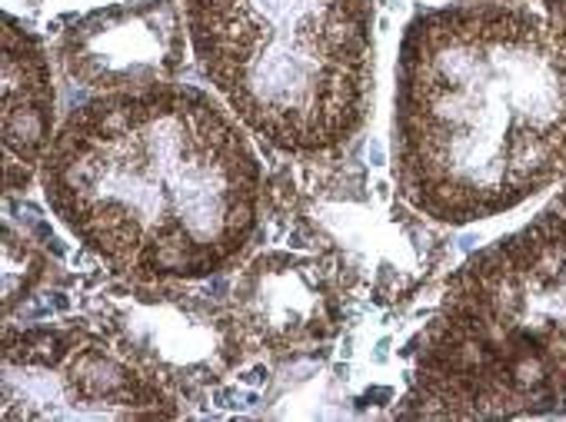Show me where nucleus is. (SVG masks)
Returning a JSON list of instances; mask_svg holds the SVG:
<instances>
[{"label": "nucleus", "mask_w": 566, "mask_h": 422, "mask_svg": "<svg viewBox=\"0 0 566 422\" xmlns=\"http://www.w3.org/2000/svg\"><path fill=\"white\" fill-rule=\"evenodd\" d=\"M566 405V187L453 276L417 346L407 415H526Z\"/></svg>", "instance_id": "nucleus-3"}, {"label": "nucleus", "mask_w": 566, "mask_h": 422, "mask_svg": "<svg viewBox=\"0 0 566 422\" xmlns=\"http://www.w3.org/2000/svg\"><path fill=\"white\" fill-rule=\"evenodd\" d=\"M177 392L91 326L4 333V419H174Z\"/></svg>", "instance_id": "nucleus-5"}, {"label": "nucleus", "mask_w": 566, "mask_h": 422, "mask_svg": "<svg viewBox=\"0 0 566 422\" xmlns=\"http://www.w3.org/2000/svg\"><path fill=\"white\" fill-rule=\"evenodd\" d=\"M54 87L51 61L41 41L8 14L4 31V183L8 193L24 190L54 140Z\"/></svg>", "instance_id": "nucleus-9"}, {"label": "nucleus", "mask_w": 566, "mask_h": 422, "mask_svg": "<svg viewBox=\"0 0 566 422\" xmlns=\"http://www.w3.org/2000/svg\"><path fill=\"white\" fill-rule=\"evenodd\" d=\"M38 177L67 233L130 283H203L260 226L247 127L174 81L94 94L57 127Z\"/></svg>", "instance_id": "nucleus-1"}, {"label": "nucleus", "mask_w": 566, "mask_h": 422, "mask_svg": "<svg viewBox=\"0 0 566 422\" xmlns=\"http://www.w3.org/2000/svg\"><path fill=\"white\" fill-rule=\"evenodd\" d=\"M223 107L273 150L344 147L374 101V0H180Z\"/></svg>", "instance_id": "nucleus-4"}, {"label": "nucleus", "mask_w": 566, "mask_h": 422, "mask_svg": "<svg viewBox=\"0 0 566 422\" xmlns=\"http://www.w3.org/2000/svg\"><path fill=\"white\" fill-rule=\"evenodd\" d=\"M394 180L450 226L566 180V28L520 0L417 14L397 57Z\"/></svg>", "instance_id": "nucleus-2"}, {"label": "nucleus", "mask_w": 566, "mask_h": 422, "mask_svg": "<svg viewBox=\"0 0 566 422\" xmlns=\"http://www.w3.org/2000/svg\"><path fill=\"white\" fill-rule=\"evenodd\" d=\"M230 313L247 352H301L324 342L340 319L337 296L317 263L260 256L230 286Z\"/></svg>", "instance_id": "nucleus-8"}, {"label": "nucleus", "mask_w": 566, "mask_h": 422, "mask_svg": "<svg viewBox=\"0 0 566 422\" xmlns=\"http://www.w3.org/2000/svg\"><path fill=\"white\" fill-rule=\"evenodd\" d=\"M187 41L177 0H120L77 18L57 38V64L77 87L111 94L174 81Z\"/></svg>", "instance_id": "nucleus-7"}, {"label": "nucleus", "mask_w": 566, "mask_h": 422, "mask_svg": "<svg viewBox=\"0 0 566 422\" xmlns=\"http://www.w3.org/2000/svg\"><path fill=\"white\" fill-rule=\"evenodd\" d=\"M190 283H130L111 293L104 333L167 389L223 379L250 356L230 306L200 303Z\"/></svg>", "instance_id": "nucleus-6"}]
</instances>
